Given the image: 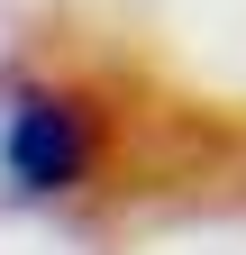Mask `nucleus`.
I'll return each mask as SVG.
<instances>
[{
	"mask_svg": "<svg viewBox=\"0 0 246 255\" xmlns=\"http://www.w3.org/2000/svg\"><path fill=\"white\" fill-rule=\"evenodd\" d=\"M0 173L9 191L46 201V191H73L91 173V119L73 91H46V82H18L9 91V119H0Z\"/></svg>",
	"mask_w": 246,
	"mask_h": 255,
	"instance_id": "1",
	"label": "nucleus"
}]
</instances>
